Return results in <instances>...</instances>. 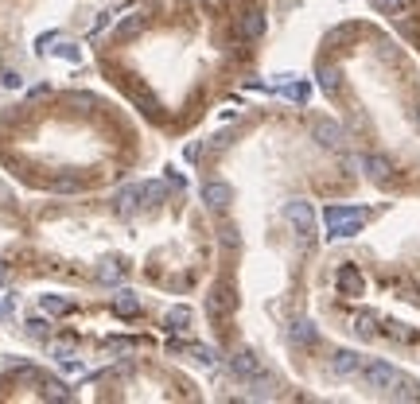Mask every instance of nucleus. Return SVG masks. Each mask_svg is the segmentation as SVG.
I'll use <instances>...</instances> for the list:
<instances>
[{
	"mask_svg": "<svg viewBox=\"0 0 420 404\" xmlns=\"http://www.w3.org/2000/svg\"><path fill=\"white\" fill-rule=\"evenodd\" d=\"M145 160L129 113L90 90H43L0 109V175L47 199L106 190Z\"/></svg>",
	"mask_w": 420,
	"mask_h": 404,
	"instance_id": "1",
	"label": "nucleus"
},
{
	"mask_svg": "<svg viewBox=\"0 0 420 404\" xmlns=\"http://www.w3.org/2000/svg\"><path fill=\"white\" fill-rule=\"evenodd\" d=\"M226 0H168L145 8L97 43V66L164 136H180L203 113L199 43L226 16Z\"/></svg>",
	"mask_w": 420,
	"mask_h": 404,
	"instance_id": "2",
	"label": "nucleus"
},
{
	"mask_svg": "<svg viewBox=\"0 0 420 404\" xmlns=\"http://www.w3.org/2000/svg\"><path fill=\"white\" fill-rule=\"evenodd\" d=\"M327 222H331V233H338V238H350V233H358L362 229V214L358 210H327Z\"/></svg>",
	"mask_w": 420,
	"mask_h": 404,
	"instance_id": "3",
	"label": "nucleus"
},
{
	"mask_svg": "<svg viewBox=\"0 0 420 404\" xmlns=\"http://www.w3.org/2000/svg\"><path fill=\"white\" fill-rule=\"evenodd\" d=\"M362 373H366V381H370L373 389H389V385H397V373L385 366V362H370Z\"/></svg>",
	"mask_w": 420,
	"mask_h": 404,
	"instance_id": "4",
	"label": "nucleus"
},
{
	"mask_svg": "<svg viewBox=\"0 0 420 404\" xmlns=\"http://www.w3.org/2000/svg\"><path fill=\"white\" fill-rule=\"evenodd\" d=\"M331 369H335L338 377H350V373H358V369H362V357H358V354H347V350H343V354H335Z\"/></svg>",
	"mask_w": 420,
	"mask_h": 404,
	"instance_id": "5",
	"label": "nucleus"
}]
</instances>
